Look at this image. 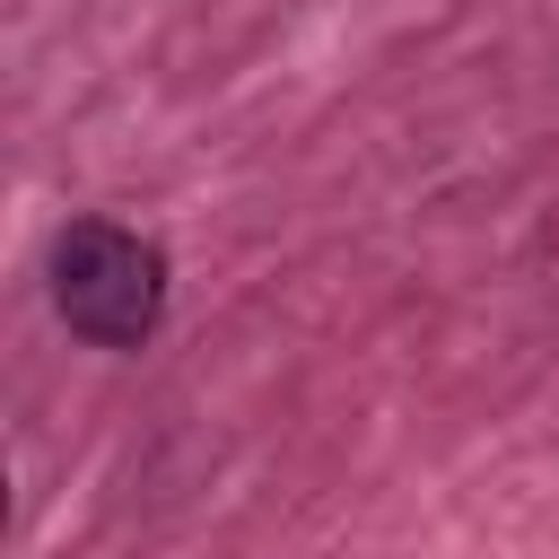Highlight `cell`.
Returning <instances> with one entry per match:
<instances>
[{
    "mask_svg": "<svg viewBox=\"0 0 559 559\" xmlns=\"http://www.w3.org/2000/svg\"><path fill=\"white\" fill-rule=\"evenodd\" d=\"M52 306L79 341L96 349H140L166 314V253L140 227L114 218H79L52 245Z\"/></svg>",
    "mask_w": 559,
    "mask_h": 559,
    "instance_id": "6da1fadb",
    "label": "cell"
}]
</instances>
